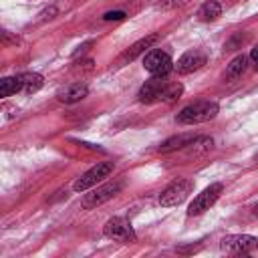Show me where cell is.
I'll use <instances>...</instances> for the list:
<instances>
[{
  "instance_id": "1",
  "label": "cell",
  "mask_w": 258,
  "mask_h": 258,
  "mask_svg": "<svg viewBox=\"0 0 258 258\" xmlns=\"http://www.w3.org/2000/svg\"><path fill=\"white\" fill-rule=\"evenodd\" d=\"M220 107L218 103L214 101H198V103H191L187 107H183L179 113H177V123L181 125H194V123H204V121H210L218 115Z\"/></svg>"
},
{
  "instance_id": "2",
  "label": "cell",
  "mask_w": 258,
  "mask_h": 258,
  "mask_svg": "<svg viewBox=\"0 0 258 258\" xmlns=\"http://www.w3.org/2000/svg\"><path fill=\"white\" fill-rule=\"evenodd\" d=\"M113 169H115L113 161H101V163L93 165L89 171H85V173L75 181L73 189H75V191H87L89 187H93V185H97L99 181H103L105 177H109V175L113 173Z\"/></svg>"
},
{
  "instance_id": "3",
  "label": "cell",
  "mask_w": 258,
  "mask_h": 258,
  "mask_svg": "<svg viewBox=\"0 0 258 258\" xmlns=\"http://www.w3.org/2000/svg\"><path fill=\"white\" fill-rule=\"evenodd\" d=\"M194 189V181L191 179H177L171 185H167L161 194H159V204L163 208H173L179 206Z\"/></svg>"
},
{
  "instance_id": "4",
  "label": "cell",
  "mask_w": 258,
  "mask_h": 258,
  "mask_svg": "<svg viewBox=\"0 0 258 258\" xmlns=\"http://www.w3.org/2000/svg\"><path fill=\"white\" fill-rule=\"evenodd\" d=\"M121 187H123V181H121V179H117V181H109V183H103V185L95 187L91 194H87V196L83 198L81 206H83L85 210H93V208H97V206L105 204L107 200L115 198V196L121 191Z\"/></svg>"
},
{
  "instance_id": "5",
  "label": "cell",
  "mask_w": 258,
  "mask_h": 258,
  "mask_svg": "<svg viewBox=\"0 0 258 258\" xmlns=\"http://www.w3.org/2000/svg\"><path fill=\"white\" fill-rule=\"evenodd\" d=\"M143 67H145V71L151 73L153 77H165L167 73H171L173 60H171V56H169L165 50L153 48V50H149V52L145 54Z\"/></svg>"
},
{
  "instance_id": "6",
  "label": "cell",
  "mask_w": 258,
  "mask_h": 258,
  "mask_svg": "<svg viewBox=\"0 0 258 258\" xmlns=\"http://www.w3.org/2000/svg\"><path fill=\"white\" fill-rule=\"evenodd\" d=\"M222 189H224L222 183H212V185H208V187H206L202 194H198V196L194 198V202L187 206V216H200V214H204L206 210H210V208L218 202Z\"/></svg>"
},
{
  "instance_id": "7",
  "label": "cell",
  "mask_w": 258,
  "mask_h": 258,
  "mask_svg": "<svg viewBox=\"0 0 258 258\" xmlns=\"http://www.w3.org/2000/svg\"><path fill=\"white\" fill-rule=\"evenodd\" d=\"M222 250L230 254H248L258 248V238L248 236V234H232L222 238Z\"/></svg>"
},
{
  "instance_id": "8",
  "label": "cell",
  "mask_w": 258,
  "mask_h": 258,
  "mask_svg": "<svg viewBox=\"0 0 258 258\" xmlns=\"http://www.w3.org/2000/svg\"><path fill=\"white\" fill-rule=\"evenodd\" d=\"M103 232H105V236L107 238H111V240H115V242H133L135 240V232H133V226L125 220V218H111V220H107V224H105V228H103Z\"/></svg>"
},
{
  "instance_id": "9",
  "label": "cell",
  "mask_w": 258,
  "mask_h": 258,
  "mask_svg": "<svg viewBox=\"0 0 258 258\" xmlns=\"http://www.w3.org/2000/svg\"><path fill=\"white\" fill-rule=\"evenodd\" d=\"M169 81H165L163 77H153L149 81L143 83V87L139 89V101L141 103H153V101H161L163 99V93L167 89Z\"/></svg>"
},
{
  "instance_id": "10",
  "label": "cell",
  "mask_w": 258,
  "mask_h": 258,
  "mask_svg": "<svg viewBox=\"0 0 258 258\" xmlns=\"http://www.w3.org/2000/svg\"><path fill=\"white\" fill-rule=\"evenodd\" d=\"M206 60H208V56L202 50H187V52H183L179 56L175 69H177L179 75H189L194 71H200L206 64Z\"/></svg>"
},
{
  "instance_id": "11",
  "label": "cell",
  "mask_w": 258,
  "mask_h": 258,
  "mask_svg": "<svg viewBox=\"0 0 258 258\" xmlns=\"http://www.w3.org/2000/svg\"><path fill=\"white\" fill-rule=\"evenodd\" d=\"M87 93H89L87 85L75 83V85H69V87L60 89V91L56 93V97H58V101H62V103H77V101H83V99L87 97Z\"/></svg>"
},
{
  "instance_id": "12",
  "label": "cell",
  "mask_w": 258,
  "mask_h": 258,
  "mask_svg": "<svg viewBox=\"0 0 258 258\" xmlns=\"http://www.w3.org/2000/svg\"><path fill=\"white\" fill-rule=\"evenodd\" d=\"M157 40V34H149V36H145V38H139L135 44H131L123 54H121V60L123 62H127V60H133V58H137L139 54H143L153 42Z\"/></svg>"
},
{
  "instance_id": "13",
  "label": "cell",
  "mask_w": 258,
  "mask_h": 258,
  "mask_svg": "<svg viewBox=\"0 0 258 258\" xmlns=\"http://www.w3.org/2000/svg\"><path fill=\"white\" fill-rule=\"evenodd\" d=\"M220 14H222V4L216 2V0L204 2V4L200 6V10H198V18L204 20V22H212V20H216Z\"/></svg>"
},
{
  "instance_id": "14",
  "label": "cell",
  "mask_w": 258,
  "mask_h": 258,
  "mask_svg": "<svg viewBox=\"0 0 258 258\" xmlns=\"http://www.w3.org/2000/svg\"><path fill=\"white\" fill-rule=\"evenodd\" d=\"M194 139H196V135H177V137H171V139H167V141L159 147V151L167 153V151H173V149H183V147H187Z\"/></svg>"
},
{
  "instance_id": "15",
  "label": "cell",
  "mask_w": 258,
  "mask_h": 258,
  "mask_svg": "<svg viewBox=\"0 0 258 258\" xmlns=\"http://www.w3.org/2000/svg\"><path fill=\"white\" fill-rule=\"evenodd\" d=\"M18 91H22L20 77H4L0 81V97H10V95H14Z\"/></svg>"
},
{
  "instance_id": "16",
  "label": "cell",
  "mask_w": 258,
  "mask_h": 258,
  "mask_svg": "<svg viewBox=\"0 0 258 258\" xmlns=\"http://www.w3.org/2000/svg\"><path fill=\"white\" fill-rule=\"evenodd\" d=\"M244 69H246V56H244V54H238V56H234V58L230 60V64L226 67L224 77H226V79H238V77L244 73Z\"/></svg>"
},
{
  "instance_id": "17",
  "label": "cell",
  "mask_w": 258,
  "mask_h": 258,
  "mask_svg": "<svg viewBox=\"0 0 258 258\" xmlns=\"http://www.w3.org/2000/svg\"><path fill=\"white\" fill-rule=\"evenodd\" d=\"M18 77L22 81V91H26V93H34L42 87V77L38 73H22Z\"/></svg>"
},
{
  "instance_id": "18",
  "label": "cell",
  "mask_w": 258,
  "mask_h": 258,
  "mask_svg": "<svg viewBox=\"0 0 258 258\" xmlns=\"http://www.w3.org/2000/svg\"><path fill=\"white\" fill-rule=\"evenodd\" d=\"M189 0H161L159 4H157V8H163V10H167V8H175V6H185Z\"/></svg>"
},
{
  "instance_id": "19",
  "label": "cell",
  "mask_w": 258,
  "mask_h": 258,
  "mask_svg": "<svg viewBox=\"0 0 258 258\" xmlns=\"http://www.w3.org/2000/svg\"><path fill=\"white\" fill-rule=\"evenodd\" d=\"M103 18H105V20H121V18H125V12H121V10H117V12H107Z\"/></svg>"
},
{
  "instance_id": "20",
  "label": "cell",
  "mask_w": 258,
  "mask_h": 258,
  "mask_svg": "<svg viewBox=\"0 0 258 258\" xmlns=\"http://www.w3.org/2000/svg\"><path fill=\"white\" fill-rule=\"evenodd\" d=\"M250 58H252V62L258 67V46H254V48L250 50Z\"/></svg>"
},
{
  "instance_id": "21",
  "label": "cell",
  "mask_w": 258,
  "mask_h": 258,
  "mask_svg": "<svg viewBox=\"0 0 258 258\" xmlns=\"http://www.w3.org/2000/svg\"><path fill=\"white\" fill-rule=\"evenodd\" d=\"M256 216H258V206H256Z\"/></svg>"
}]
</instances>
